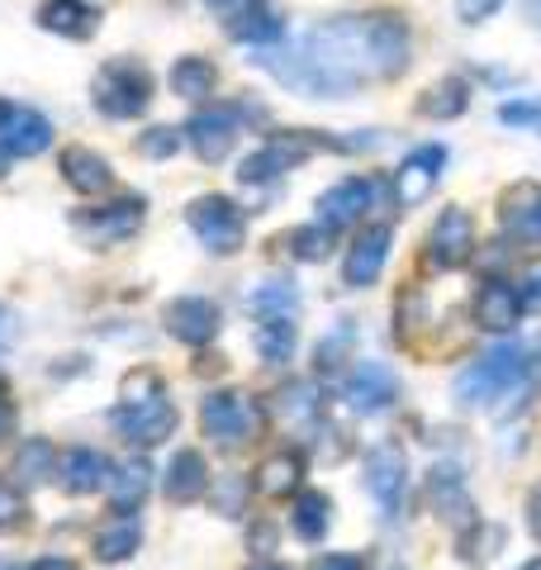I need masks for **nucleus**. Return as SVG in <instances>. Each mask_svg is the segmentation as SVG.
Returning a JSON list of instances; mask_svg holds the SVG:
<instances>
[{
  "mask_svg": "<svg viewBox=\"0 0 541 570\" xmlns=\"http://www.w3.org/2000/svg\"><path fill=\"white\" fill-rule=\"evenodd\" d=\"M71 228L90 243V247H110V243H124L134 238L142 228V200L124 195L115 205H96V209H77L71 214Z\"/></svg>",
  "mask_w": 541,
  "mask_h": 570,
  "instance_id": "obj_7",
  "label": "nucleus"
},
{
  "mask_svg": "<svg viewBox=\"0 0 541 570\" xmlns=\"http://www.w3.org/2000/svg\"><path fill=\"white\" fill-rule=\"evenodd\" d=\"M281 171H291V163H285V157H281V153H276V148H270V142H266L262 153L243 157V167H238V181H243V186H270V181H276Z\"/></svg>",
  "mask_w": 541,
  "mask_h": 570,
  "instance_id": "obj_35",
  "label": "nucleus"
},
{
  "mask_svg": "<svg viewBox=\"0 0 541 570\" xmlns=\"http://www.w3.org/2000/svg\"><path fill=\"white\" fill-rule=\"evenodd\" d=\"M138 542H142V528H138V519H129V513H119L115 523H105L100 532H96V557L100 561H129L134 551H138Z\"/></svg>",
  "mask_w": 541,
  "mask_h": 570,
  "instance_id": "obj_31",
  "label": "nucleus"
},
{
  "mask_svg": "<svg viewBox=\"0 0 541 570\" xmlns=\"http://www.w3.org/2000/svg\"><path fill=\"white\" fill-rule=\"evenodd\" d=\"M6 142H10L14 157H39L52 142V124L39 110H29V105H10L6 110Z\"/></svg>",
  "mask_w": 541,
  "mask_h": 570,
  "instance_id": "obj_22",
  "label": "nucleus"
},
{
  "mask_svg": "<svg viewBox=\"0 0 541 570\" xmlns=\"http://www.w3.org/2000/svg\"><path fill=\"white\" fill-rule=\"evenodd\" d=\"M499 6L503 0H456V14H461V24H484Z\"/></svg>",
  "mask_w": 541,
  "mask_h": 570,
  "instance_id": "obj_42",
  "label": "nucleus"
},
{
  "mask_svg": "<svg viewBox=\"0 0 541 570\" xmlns=\"http://www.w3.org/2000/svg\"><path fill=\"white\" fill-rule=\"evenodd\" d=\"M390 224H371L366 234H361L352 247H347V262H342V281L352 285V291H366V285L381 281L385 262H390Z\"/></svg>",
  "mask_w": 541,
  "mask_h": 570,
  "instance_id": "obj_13",
  "label": "nucleus"
},
{
  "mask_svg": "<svg viewBox=\"0 0 541 570\" xmlns=\"http://www.w3.org/2000/svg\"><path fill=\"white\" fill-rule=\"evenodd\" d=\"M499 119H503V124H522V129H532V124H541V110H537V105H528V100H518V105H503Z\"/></svg>",
  "mask_w": 541,
  "mask_h": 570,
  "instance_id": "obj_43",
  "label": "nucleus"
},
{
  "mask_svg": "<svg viewBox=\"0 0 541 570\" xmlns=\"http://www.w3.org/2000/svg\"><path fill=\"white\" fill-rule=\"evenodd\" d=\"M0 570H10V566H0Z\"/></svg>",
  "mask_w": 541,
  "mask_h": 570,
  "instance_id": "obj_53",
  "label": "nucleus"
},
{
  "mask_svg": "<svg viewBox=\"0 0 541 570\" xmlns=\"http://www.w3.org/2000/svg\"><path fill=\"white\" fill-rule=\"evenodd\" d=\"M6 110H10V100H0V176H6V167L14 163V153H10V142H6Z\"/></svg>",
  "mask_w": 541,
  "mask_h": 570,
  "instance_id": "obj_44",
  "label": "nucleus"
},
{
  "mask_svg": "<svg viewBox=\"0 0 541 570\" xmlns=\"http://www.w3.org/2000/svg\"><path fill=\"white\" fill-rule=\"evenodd\" d=\"M176 404L167 400V390H157L148 400H119L115 409V428L124 442H134V448H157V442H167L176 433Z\"/></svg>",
  "mask_w": 541,
  "mask_h": 570,
  "instance_id": "obj_6",
  "label": "nucleus"
},
{
  "mask_svg": "<svg viewBox=\"0 0 541 570\" xmlns=\"http://www.w3.org/2000/svg\"><path fill=\"white\" fill-rule=\"evenodd\" d=\"M409 24L394 14H342L314 24L309 33L281 48H257V67H266L281 86L314 100H347L361 81L400 77L409 67Z\"/></svg>",
  "mask_w": 541,
  "mask_h": 570,
  "instance_id": "obj_1",
  "label": "nucleus"
},
{
  "mask_svg": "<svg viewBox=\"0 0 541 570\" xmlns=\"http://www.w3.org/2000/svg\"><path fill=\"white\" fill-rule=\"evenodd\" d=\"M62 181L71 190H81V195H105L115 186V171L110 163H105L100 153H90V148H62Z\"/></svg>",
  "mask_w": 541,
  "mask_h": 570,
  "instance_id": "obj_21",
  "label": "nucleus"
},
{
  "mask_svg": "<svg viewBox=\"0 0 541 570\" xmlns=\"http://www.w3.org/2000/svg\"><path fill=\"white\" fill-rule=\"evenodd\" d=\"M10 428H14V404H10L6 395H0V442L10 438Z\"/></svg>",
  "mask_w": 541,
  "mask_h": 570,
  "instance_id": "obj_47",
  "label": "nucleus"
},
{
  "mask_svg": "<svg viewBox=\"0 0 541 570\" xmlns=\"http://www.w3.org/2000/svg\"><path fill=\"white\" fill-rule=\"evenodd\" d=\"M247 309L257 318H299V291L291 281H262L247 295Z\"/></svg>",
  "mask_w": 541,
  "mask_h": 570,
  "instance_id": "obj_30",
  "label": "nucleus"
},
{
  "mask_svg": "<svg viewBox=\"0 0 541 570\" xmlns=\"http://www.w3.org/2000/svg\"><path fill=\"white\" fill-rule=\"evenodd\" d=\"M528 523H532V538L541 542V490L532 494V504H528Z\"/></svg>",
  "mask_w": 541,
  "mask_h": 570,
  "instance_id": "obj_48",
  "label": "nucleus"
},
{
  "mask_svg": "<svg viewBox=\"0 0 541 570\" xmlns=\"http://www.w3.org/2000/svg\"><path fill=\"white\" fill-rule=\"evenodd\" d=\"M366 490L375 494V504L385 509V519H400L404 509V490H409V456L394 442L366 452Z\"/></svg>",
  "mask_w": 541,
  "mask_h": 570,
  "instance_id": "obj_8",
  "label": "nucleus"
},
{
  "mask_svg": "<svg viewBox=\"0 0 541 570\" xmlns=\"http://www.w3.org/2000/svg\"><path fill=\"white\" fill-rule=\"evenodd\" d=\"M186 224L195 228V238H200L209 253L219 257H233L247 238V219L243 209L228 200V195H200L190 209H186Z\"/></svg>",
  "mask_w": 541,
  "mask_h": 570,
  "instance_id": "obj_5",
  "label": "nucleus"
},
{
  "mask_svg": "<svg viewBox=\"0 0 541 570\" xmlns=\"http://www.w3.org/2000/svg\"><path fill=\"white\" fill-rule=\"evenodd\" d=\"M29 523V504H24V494L10 485L6 475H0V532H20Z\"/></svg>",
  "mask_w": 541,
  "mask_h": 570,
  "instance_id": "obj_38",
  "label": "nucleus"
},
{
  "mask_svg": "<svg viewBox=\"0 0 541 570\" xmlns=\"http://www.w3.org/2000/svg\"><path fill=\"white\" fill-rule=\"evenodd\" d=\"M518 295H522V309H541V257H532L518 272Z\"/></svg>",
  "mask_w": 541,
  "mask_h": 570,
  "instance_id": "obj_41",
  "label": "nucleus"
},
{
  "mask_svg": "<svg viewBox=\"0 0 541 570\" xmlns=\"http://www.w3.org/2000/svg\"><path fill=\"white\" fill-rule=\"evenodd\" d=\"M291 523H295V532L304 542H318L323 532H328V523H333V499L323 490H299L295 509H291Z\"/></svg>",
  "mask_w": 541,
  "mask_h": 570,
  "instance_id": "obj_28",
  "label": "nucleus"
},
{
  "mask_svg": "<svg viewBox=\"0 0 541 570\" xmlns=\"http://www.w3.org/2000/svg\"><path fill=\"white\" fill-rule=\"evenodd\" d=\"M161 490H167L171 504H195V499L209 494V466L200 452H176L167 461V480H161Z\"/></svg>",
  "mask_w": 541,
  "mask_h": 570,
  "instance_id": "obj_20",
  "label": "nucleus"
},
{
  "mask_svg": "<svg viewBox=\"0 0 541 570\" xmlns=\"http://www.w3.org/2000/svg\"><path fill=\"white\" fill-rule=\"evenodd\" d=\"M205 6H209L214 14H224V20H233V14H238V10L247 6V0H205Z\"/></svg>",
  "mask_w": 541,
  "mask_h": 570,
  "instance_id": "obj_46",
  "label": "nucleus"
},
{
  "mask_svg": "<svg viewBox=\"0 0 541 570\" xmlns=\"http://www.w3.org/2000/svg\"><path fill=\"white\" fill-rule=\"evenodd\" d=\"M252 343H257L266 366H285L295 356V318H257Z\"/></svg>",
  "mask_w": 541,
  "mask_h": 570,
  "instance_id": "obj_29",
  "label": "nucleus"
},
{
  "mask_svg": "<svg viewBox=\"0 0 541 570\" xmlns=\"http://www.w3.org/2000/svg\"><path fill=\"white\" fill-rule=\"evenodd\" d=\"M167 81H171V91L180 100L200 105V100L214 96V86H219V67H214L209 58H176L171 71H167Z\"/></svg>",
  "mask_w": 541,
  "mask_h": 570,
  "instance_id": "obj_23",
  "label": "nucleus"
},
{
  "mask_svg": "<svg viewBox=\"0 0 541 570\" xmlns=\"http://www.w3.org/2000/svg\"><path fill=\"white\" fill-rule=\"evenodd\" d=\"M475 257V224L465 209H442V219L432 224V238H427V262L437 272H461L465 262Z\"/></svg>",
  "mask_w": 541,
  "mask_h": 570,
  "instance_id": "obj_10",
  "label": "nucleus"
},
{
  "mask_svg": "<svg viewBox=\"0 0 541 570\" xmlns=\"http://www.w3.org/2000/svg\"><path fill=\"white\" fill-rule=\"evenodd\" d=\"M419 110L427 115V119H461L465 110H471V86H465L461 77H446V81H437L432 91L419 100Z\"/></svg>",
  "mask_w": 541,
  "mask_h": 570,
  "instance_id": "obj_32",
  "label": "nucleus"
},
{
  "mask_svg": "<svg viewBox=\"0 0 541 570\" xmlns=\"http://www.w3.org/2000/svg\"><path fill=\"white\" fill-rule=\"evenodd\" d=\"M153 490V471L148 461H124V466H115V480H110V504L119 513H134L142 499H148Z\"/></svg>",
  "mask_w": 541,
  "mask_h": 570,
  "instance_id": "obj_27",
  "label": "nucleus"
},
{
  "mask_svg": "<svg viewBox=\"0 0 541 570\" xmlns=\"http://www.w3.org/2000/svg\"><path fill=\"white\" fill-rule=\"evenodd\" d=\"M299 475H304V456L299 452H270L257 466V490L270 494V499H281V494L299 490Z\"/></svg>",
  "mask_w": 541,
  "mask_h": 570,
  "instance_id": "obj_26",
  "label": "nucleus"
},
{
  "mask_svg": "<svg viewBox=\"0 0 541 570\" xmlns=\"http://www.w3.org/2000/svg\"><path fill=\"white\" fill-rule=\"evenodd\" d=\"M442 167H446V148H437V142H427V148H413L404 157V167L394 171V200H400L404 209L423 205L427 195L437 190Z\"/></svg>",
  "mask_w": 541,
  "mask_h": 570,
  "instance_id": "obj_11",
  "label": "nucleus"
},
{
  "mask_svg": "<svg viewBox=\"0 0 541 570\" xmlns=\"http://www.w3.org/2000/svg\"><path fill=\"white\" fill-rule=\"evenodd\" d=\"M252 570H291V566H270V561H262V566H252Z\"/></svg>",
  "mask_w": 541,
  "mask_h": 570,
  "instance_id": "obj_51",
  "label": "nucleus"
},
{
  "mask_svg": "<svg viewBox=\"0 0 541 570\" xmlns=\"http://www.w3.org/2000/svg\"><path fill=\"white\" fill-rule=\"evenodd\" d=\"M432 504H437L442 519L456 523V528L475 523V509H471V499H465V485H461L456 466H437V471H432Z\"/></svg>",
  "mask_w": 541,
  "mask_h": 570,
  "instance_id": "obj_24",
  "label": "nucleus"
},
{
  "mask_svg": "<svg viewBox=\"0 0 541 570\" xmlns=\"http://www.w3.org/2000/svg\"><path fill=\"white\" fill-rule=\"evenodd\" d=\"M200 428L209 442H219V448H243L262 433V404L243 395V390H214V395L200 404Z\"/></svg>",
  "mask_w": 541,
  "mask_h": 570,
  "instance_id": "obj_4",
  "label": "nucleus"
},
{
  "mask_svg": "<svg viewBox=\"0 0 541 570\" xmlns=\"http://www.w3.org/2000/svg\"><path fill=\"white\" fill-rule=\"evenodd\" d=\"M518 318H522V295H518V285L490 276V281H484L480 291H475V324H480L484 333H509V328H518Z\"/></svg>",
  "mask_w": 541,
  "mask_h": 570,
  "instance_id": "obj_18",
  "label": "nucleus"
},
{
  "mask_svg": "<svg viewBox=\"0 0 541 570\" xmlns=\"http://www.w3.org/2000/svg\"><path fill=\"white\" fill-rule=\"evenodd\" d=\"M224 24H228V39L252 43V48H270V43L285 39V24H281V14L270 10V0H247V6Z\"/></svg>",
  "mask_w": 541,
  "mask_h": 570,
  "instance_id": "obj_19",
  "label": "nucleus"
},
{
  "mask_svg": "<svg viewBox=\"0 0 541 570\" xmlns=\"http://www.w3.org/2000/svg\"><path fill=\"white\" fill-rule=\"evenodd\" d=\"M90 100H96V110L105 119H138L148 110L153 100V77L148 67L138 58H115L96 71V81H90Z\"/></svg>",
  "mask_w": 541,
  "mask_h": 570,
  "instance_id": "obj_3",
  "label": "nucleus"
},
{
  "mask_svg": "<svg viewBox=\"0 0 541 570\" xmlns=\"http://www.w3.org/2000/svg\"><path fill=\"white\" fill-rule=\"evenodd\" d=\"M352 324H342L337 328V337H323V347H318V366L323 371H337L342 366V356H347V347H352Z\"/></svg>",
  "mask_w": 541,
  "mask_h": 570,
  "instance_id": "obj_40",
  "label": "nucleus"
},
{
  "mask_svg": "<svg viewBox=\"0 0 541 570\" xmlns=\"http://www.w3.org/2000/svg\"><path fill=\"white\" fill-rule=\"evenodd\" d=\"M238 134H243V110H233V105H214V110H200L186 124V142L200 163H224Z\"/></svg>",
  "mask_w": 541,
  "mask_h": 570,
  "instance_id": "obj_9",
  "label": "nucleus"
},
{
  "mask_svg": "<svg viewBox=\"0 0 541 570\" xmlns=\"http://www.w3.org/2000/svg\"><path fill=\"white\" fill-rule=\"evenodd\" d=\"M522 570H541V561H532V566H522Z\"/></svg>",
  "mask_w": 541,
  "mask_h": 570,
  "instance_id": "obj_52",
  "label": "nucleus"
},
{
  "mask_svg": "<svg viewBox=\"0 0 541 570\" xmlns=\"http://www.w3.org/2000/svg\"><path fill=\"white\" fill-rule=\"evenodd\" d=\"M375 195H381V186H375L371 176H347V181H337V186H328V190L318 195V219L333 224V228L361 224Z\"/></svg>",
  "mask_w": 541,
  "mask_h": 570,
  "instance_id": "obj_14",
  "label": "nucleus"
},
{
  "mask_svg": "<svg viewBox=\"0 0 541 570\" xmlns=\"http://www.w3.org/2000/svg\"><path fill=\"white\" fill-rule=\"evenodd\" d=\"M176 148H180V134L176 129H148V134L138 138V153L142 157H157V163H161V157H176Z\"/></svg>",
  "mask_w": 541,
  "mask_h": 570,
  "instance_id": "obj_39",
  "label": "nucleus"
},
{
  "mask_svg": "<svg viewBox=\"0 0 541 570\" xmlns=\"http://www.w3.org/2000/svg\"><path fill=\"white\" fill-rule=\"evenodd\" d=\"M29 570H77L71 561H62V557H43V561H33Z\"/></svg>",
  "mask_w": 541,
  "mask_h": 570,
  "instance_id": "obj_49",
  "label": "nucleus"
},
{
  "mask_svg": "<svg viewBox=\"0 0 541 570\" xmlns=\"http://www.w3.org/2000/svg\"><path fill=\"white\" fill-rule=\"evenodd\" d=\"M276 409H281V419H291V423L314 419V414H318V390H314V385H291V390H281Z\"/></svg>",
  "mask_w": 541,
  "mask_h": 570,
  "instance_id": "obj_36",
  "label": "nucleus"
},
{
  "mask_svg": "<svg viewBox=\"0 0 541 570\" xmlns=\"http://www.w3.org/2000/svg\"><path fill=\"white\" fill-rule=\"evenodd\" d=\"M167 333L186 347H205L219 333V305L205 295H180L167 305Z\"/></svg>",
  "mask_w": 541,
  "mask_h": 570,
  "instance_id": "obj_15",
  "label": "nucleus"
},
{
  "mask_svg": "<svg viewBox=\"0 0 541 570\" xmlns=\"http://www.w3.org/2000/svg\"><path fill=\"white\" fill-rule=\"evenodd\" d=\"M522 395H528V352L518 343H499L456 376L461 409H509Z\"/></svg>",
  "mask_w": 541,
  "mask_h": 570,
  "instance_id": "obj_2",
  "label": "nucleus"
},
{
  "mask_svg": "<svg viewBox=\"0 0 541 570\" xmlns=\"http://www.w3.org/2000/svg\"><path fill=\"white\" fill-rule=\"evenodd\" d=\"M314 570H366V561L361 557H323Z\"/></svg>",
  "mask_w": 541,
  "mask_h": 570,
  "instance_id": "obj_45",
  "label": "nucleus"
},
{
  "mask_svg": "<svg viewBox=\"0 0 541 570\" xmlns=\"http://www.w3.org/2000/svg\"><path fill=\"white\" fill-rule=\"evenodd\" d=\"M499 224H503V234L518 238V243H541V186L518 181V186L503 190Z\"/></svg>",
  "mask_w": 541,
  "mask_h": 570,
  "instance_id": "obj_16",
  "label": "nucleus"
},
{
  "mask_svg": "<svg viewBox=\"0 0 541 570\" xmlns=\"http://www.w3.org/2000/svg\"><path fill=\"white\" fill-rule=\"evenodd\" d=\"M243 504H247V480L243 475L214 480V513H224V519H238Z\"/></svg>",
  "mask_w": 541,
  "mask_h": 570,
  "instance_id": "obj_37",
  "label": "nucleus"
},
{
  "mask_svg": "<svg viewBox=\"0 0 541 570\" xmlns=\"http://www.w3.org/2000/svg\"><path fill=\"white\" fill-rule=\"evenodd\" d=\"M58 480L71 494H100V490H110L115 466H110V456L96 448H71L58 456Z\"/></svg>",
  "mask_w": 541,
  "mask_h": 570,
  "instance_id": "obj_17",
  "label": "nucleus"
},
{
  "mask_svg": "<svg viewBox=\"0 0 541 570\" xmlns=\"http://www.w3.org/2000/svg\"><path fill=\"white\" fill-rule=\"evenodd\" d=\"M333 238H337V228L318 219L309 228H295V234L285 238V247H291V257H299V262H323L333 253Z\"/></svg>",
  "mask_w": 541,
  "mask_h": 570,
  "instance_id": "obj_34",
  "label": "nucleus"
},
{
  "mask_svg": "<svg viewBox=\"0 0 541 570\" xmlns=\"http://www.w3.org/2000/svg\"><path fill=\"white\" fill-rule=\"evenodd\" d=\"M342 395L356 414H385V409L400 400V376L385 362H356V371L342 385Z\"/></svg>",
  "mask_w": 541,
  "mask_h": 570,
  "instance_id": "obj_12",
  "label": "nucleus"
},
{
  "mask_svg": "<svg viewBox=\"0 0 541 570\" xmlns=\"http://www.w3.org/2000/svg\"><path fill=\"white\" fill-rule=\"evenodd\" d=\"M14 471L24 475V485H43V480L58 475V452H52L48 438H29L20 456H14Z\"/></svg>",
  "mask_w": 541,
  "mask_h": 570,
  "instance_id": "obj_33",
  "label": "nucleus"
},
{
  "mask_svg": "<svg viewBox=\"0 0 541 570\" xmlns=\"http://www.w3.org/2000/svg\"><path fill=\"white\" fill-rule=\"evenodd\" d=\"M270 542H276V532H270V528H257V547L270 551Z\"/></svg>",
  "mask_w": 541,
  "mask_h": 570,
  "instance_id": "obj_50",
  "label": "nucleus"
},
{
  "mask_svg": "<svg viewBox=\"0 0 541 570\" xmlns=\"http://www.w3.org/2000/svg\"><path fill=\"white\" fill-rule=\"evenodd\" d=\"M39 24L48 33H62V39H90L96 33V10H86L81 0H43Z\"/></svg>",
  "mask_w": 541,
  "mask_h": 570,
  "instance_id": "obj_25",
  "label": "nucleus"
}]
</instances>
